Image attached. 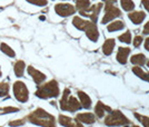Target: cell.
Listing matches in <instances>:
<instances>
[{"label": "cell", "mask_w": 149, "mask_h": 127, "mask_svg": "<svg viewBox=\"0 0 149 127\" xmlns=\"http://www.w3.org/2000/svg\"><path fill=\"white\" fill-rule=\"evenodd\" d=\"M121 15V11L119 10L118 7L112 6V3H107L105 6V15L104 18L101 20V24H108L111 20L116 19L117 17H119Z\"/></svg>", "instance_id": "6"}, {"label": "cell", "mask_w": 149, "mask_h": 127, "mask_svg": "<svg viewBox=\"0 0 149 127\" xmlns=\"http://www.w3.org/2000/svg\"><path fill=\"white\" fill-rule=\"evenodd\" d=\"M110 110H111V108L109 107V106H107L102 102H98L97 105H96V107H95V113H96V116L98 118L104 117L106 112H110Z\"/></svg>", "instance_id": "15"}, {"label": "cell", "mask_w": 149, "mask_h": 127, "mask_svg": "<svg viewBox=\"0 0 149 127\" xmlns=\"http://www.w3.org/2000/svg\"><path fill=\"white\" fill-rule=\"evenodd\" d=\"M130 61L135 66H143L146 63V57L143 54H136L130 58Z\"/></svg>", "instance_id": "23"}, {"label": "cell", "mask_w": 149, "mask_h": 127, "mask_svg": "<svg viewBox=\"0 0 149 127\" xmlns=\"http://www.w3.org/2000/svg\"><path fill=\"white\" fill-rule=\"evenodd\" d=\"M28 1L29 3H32V5H36V6L39 7H44L48 5V0H26Z\"/></svg>", "instance_id": "30"}, {"label": "cell", "mask_w": 149, "mask_h": 127, "mask_svg": "<svg viewBox=\"0 0 149 127\" xmlns=\"http://www.w3.org/2000/svg\"><path fill=\"white\" fill-rule=\"evenodd\" d=\"M143 32V35H149V21L145 25Z\"/></svg>", "instance_id": "34"}, {"label": "cell", "mask_w": 149, "mask_h": 127, "mask_svg": "<svg viewBox=\"0 0 149 127\" xmlns=\"http://www.w3.org/2000/svg\"><path fill=\"white\" fill-rule=\"evenodd\" d=\"M59 104H60V109L61 110L71 112V113H74V112L79 110L81 108L80 102H78L77 98H74V96L70 95V89L69 88H65Z\"/></svg>", "instance_id": "3"}, {"label": "cell", "mask_w": 149, "mask_h": 127, "mask_svg": "<svg viewBox=\"0 0 149 127\" xmlns=\"http://www.w3.org/2000/svg\"><path fill=\"white\" fill-rule=\"evenodd\" d=\"M116 46V41L115 39H107L104 45H102V52L106 56H110L113 51V48Z\"/></svg>", "instance_id": "16"}, {"label": "cell", "mask_w": 149, "mask_h": 127, "mask_svg": "<svg viewBox=\"0 0 149 127\" xmlns=\"http://www.w3.org/2000/svg\"><path fill=\"white\" fill-rule=\"evenodd\" d=\"M90 6V0H76V9L79 10L80 15L85 13Z\"/></svg>", "instance_id": "21"}, {"label": "cell", "mask_w": 149, "mask_h": 127, "mask_svg": "<svg viewBox=\"0 0 149 127\" xmlns=\"http://www.w3.org/2000/svg\"><path fill=\"white\" fill-rule=\"evenodd\" d=\"M147 66H148V67H149V60H148V61H147Z\"/></svg>", "instance_id": "37"}, {"label": "cell", "mask_w": 149, "mask_h": 127, "mask_svg": "<svg viewBox=\"0 0 149 127\" xmlns=\"http://www.w3.org/2000/svg\"><path fill=\"white\" fill-rule=\"evenodd\" d=\"M129 54H130V49L128 47H119L118 51H117V56H116L117 61L119 63H121V65H125L127 63Z\"/></svg>", "instance_id": "12"}, {"label": "cell", "mask_w": 149, "mask_h": 127, "mask_svg": "<svg viewBox=\"0 0 149 127\" xmlns=\"http://www.w3.org/2000/svg\"><path fill=\"white\" fill-rule=\"evenodd\" d=\"M104 2H106V3H113V2H116L117 0H102Z\"/></svg>", "instance_id": "36"}, {"label": "cell", "mask_w": 149, "mask_h": 127, "mask_svg": "<svg viewBox=\"0 0 149 127\" xmlns=\"http://www.w3.org/2000/svg\"><path fill=\"white\" fill-rule=\"evenodd\" d=\"M25 69H26V63L24 60H18V61H16L15 65H13V71H15V75L17 77L24 76Z\"/></svg>", "instance_id": "18"}, {"label": "cell", "mask_w": 149, "mask_h": 127, "mask_svg": "<svg viewBox=\"0 0 149 127\" xmlns=\"http://www.w3.org/2000/svg\"><path fill=\"white\" fill-rule=\"evenodd\" d=\"M134 46L136 47V48H138L140 45H141V43H143V37L141 36H136L135 38H134Z\"/></svg>", "instance_id": "32"}, {"label": "cell", "mask_w": 149, "mask_h": 127, "mask_svg": "<svg viewBox=\"0 0 149 127\" xmlns=\"http://www.w3.org/2000/svg\"><path fill=\"white\" fill-rule=\"evenodd\" d=\"M9 94V84L7 82L0 83V97H6Z\"/></svg>", "instance_id": "27"}, {"label": "cell", "mask_w": 149, "mask_h": 127, "mask_svg": "<svg viewBox=\"0 0 149 127\" xmlns=\"http://www.w3.org/2000/svg\"><path fill=\"white\" fill-rule=\"evenodd\" d=\"M132 73H134L137 77H139L140 79L146 80V82H149V73L143 71L139 66H135V67H132Z\"/></svg>", "instance_id": "22"}, {"label": "cell", "mask_w": 149, "mask_h": 127, "mask_svg": "<svg viewBox=\"0 0 149 127\" xmlns=\"http://www.w3.org/2000/svg\"><path fill=\"white\" fill-rule=\"evenodd\" d=\"M27 71H28V74H29L30 77L32 78V80L37 84V85H41V84L46 80V78H47L44 73H41V71L37 70L36 68H33L32 66H29V67L27 68Z\"/></svg>", "instance_id": "10"}, {"label": "cell", "mask_w": 149, "mask_h": 127, "mask_svg": "<svg viewBox=\"0 0 149 127\" xmlns=\"http://www.w3.org/2000/svg\"><path fill=\"white\" fill-rule=\"evenodd\" d=\"M135 117H136L137 119H138V121L141 123V125L149 127V117H146V116H141V115L137 114V113H135Z\"/></svg>", "instance_id": "29"}, {"label": "cell", "mask_w": 149, "mask_h": 127, "mask_svg": "<svg viewBox=\"0 0 149 127\" xmlns=\"http://www.w3.org/2000/svg\"><path fill=\"white\" fill-rule=\"evenodd\" d=\"M58 121L59 124L61 126H68V127H81V123H79L78 121H74L72 118H70L68 116H65V115H59L58 117Z\"/></svg>", "instance_id": "11"}, {"label": "cell", "mask_w": 149, "mask_h": 127, "mask_svg": "<svg viewBox=\"0 0 149 127\" xmlns=\"http://www.w3.org/2000/svg\"><path fill=\"white\" fill-rule=\"evenodd\" d=\"M20 109L18 107H13V106H7V107L0 108V115L5 114H13V113H17Z\"/></svg>", "instance_id": "26"}, {"label": "cell", "mask_w": 149, "mask_h": 127, "mask_svg": "<svg viewBox=\"0 0 149 127\" xmlns=\"http://www.w3.org/2000/svg\"><path fill=\"white\" fill-rule=\"evenodd\" d=\"M129 123L130 121L120 110H110L105 118V125L107 126H125L129 125Z\"/></svg>", "instance_id": "4"}, {"label": "cell", "mask_w": 149, "mask_h": 127, "mask_svg": "<svg viewBox=\"0 0 149 127\" xmlns=\"http://www.w3.org/2000/svg\"><path fill=\"white\" fill-rule=\"evenodd\" d=\"M120 5H121V8L127 13L135 9V2L132 0H120Z\"/></svg>", "instance_id": "24"}, {"label": "cell", "mask_w": 149, "mask_h": 127, "mask_svg": "<svg viewBox=\"0 0 149 127\" xmlns=\"http://www.w3.org/2000/svg\"><path fill=\"white\" fill-rule=\"evenodd\" d=\"M60 94L59 85L56 80H50L48 83L44 84L41 86H38V89L36 90L35 95L38 98L41 99H48V98H56Z\"/></svg>", "instance_id": "2"}, {"label": "cell", "mask_w": 149, "mask_h": 127, "mask_svg": "<svg viewBox=\"0 0 149 127\" xmlns=\"http://www.w3.org/2000/svg\"><path fill=\"white\" fill-rule=\"evenodd\" d=\"M88 24H89V21H88V20L82 19V18L77 17V16L74 17V19H72V25H74L77 29H79V30H85Z\"/></svg>", "instance_id": "20"}, {"label": "cell", "mask_w": 149, "mask_h": 127, "mask_svg": "<svg viewBox=\"0 0 149 127\" xmlns=\"http://www.w3.org/2000/svg\"><path fill=\"white\" fill-rule=\"evenodd\" d=\"M76 121L79 123H85V124H93L96 121V117L95 115L91 113H79L76 116Z\"/></svg>", "instance_id": "13"}, {"label": "cell", "mask_w": 149, "mask_h": 127, "mask_svg": "<svg viewBox=\"0 0 149 127\" xmlns=\"http://www.w3.org/2000/svg\"><path fill=\"white\" fill-rule=\"evenodd\" d=\"M1 75H2V74H1V69H0V77H1Z\"/></svg>", "instance_id": "38"}, {"label": "cell", "mask_w": 149, "mask_h": 127, "mask_svg": "<svg viewBox=\"0 0 149 127\" xmlns=\"http://www.w3.org/2000/svg\"><path fill=\"white\" fill-rule=\"evenodd\" d=\"M78 97H79V100H80L81 107L86 108V109L91 107V99H90V97L86 93L79 90L78 91Z\"/></svg>", "instance_id": "17"}, {"label": "cell", "mask_w": 149, "mask_h": 127, "mask_svg": "<svg viewBox=\"0 0 149 127\" xmlns=\"http://www.w3.org/2000/svg\"><path fill=\"white\" fill-rule=\"evenodd\" d=\"M27 119L33 125L38 126H56V119L51 114L42 108H37L27 116Z\"/></svg>", "instance_id": "1"}, {"label": "cell", "mask_w": 149, "mask_h": 127, "mask_svg": "<svg viewBox=\"0 0 149 127\" xmlns=\"http://www.w3.org/2000/svg\"><path fill=\"white\" fill-rule=\"evenodd\" d=\"M55 11L60 17H69L76 13V7L71 3H57L55 6Z\"/></svg>", "instance_id": "7"}, {"label": "cell", "mask_w": 149, "mask_h": 127, "mask_svg": "<svg viewBox=\"0 0 149 127\" xmlns=\"http://www.w3.org/2000/svg\"><path fill=\"white\" fill-rule=\"evenodd\" d=\"M126 25H125L124 21H121V20H116V21H112L110 22L108 27H107V30L109 32H113V31H118V30H121V29H124Z\"/></svg>", "instance_id": "19"}, {"label": "cell", "mask_w": 149, "mask_h": 127, "mask_svg": "<svg viewBox=\"0 0 149 127\" xmlns=\"http://www.w3.org/2000/svg\"><path fill=\"white\" fill-rule=\"evenodd\" d=\"M13 95L15 98L20 103H26L29 99V90L24 82L17 80L13 84Z\"/></svg>", "instance_id": "5"}, {"label": "cell", "mask_w": 149, "mask_h": 127, "mask_svg": "<svg viewBox=\"0 0 149 127\" xmlns=\"http://www.w3.org/2000/svg\"><path fill=\"white\" fill-rule=\"evenodd\" d=\"M84 31L86 32V36L88 37V39H90L93 43H96L99 39V31H98V28L96 26V22L89 21V24L87 25L86 29Z\"/></svg>", "instance_id": "9"}, {"label": "cell", "mask_w": 149, "mask_h": 127, "mask_svg": "<svg viewBox=\"0 0 149 127\" xmlns=\"http://www.w3.org/2000/svg\"><path fill=\"white\" fill-rule=\"evenodd\" d=\"M128 17L132 21V24L139 25V24H141L143 20H145L146 13H143V11H132V13H130L128 15Z\"/></svg>", "instance_id": "14"}, {"label": "cell", "mask_w": 149, "mask_h": 127, "mask_svg": "<svg viewBox=\"0 0 149 127\" xmlns=\"http://www.w3.org/2000/svg\"><path fill=\"white\" fill-rule=\"evenodd\" d=\"M141 5L149 13V0H141Z\"/></svg>", "instance_id": "33"}, {"label": "cell", "mask_w": 149, "mask_h": 127, "mask_svg": "<svg viewBox=\"0 0 149 127\" xmlns=\"http://www.w3.org/2000/svg\"><path fill=\"white\" fill-rule=\"evenodd\" d=\"M24 124H25L24 119H17V121H11L8 123L9 126H21V125H24Z\"/></svg>", "instance_id": "31"}, {"label": "cell", "mask_w": 149, "mask_h": 127, "mask_svg": "<svg viewBox=\"0 0 149 127\" xmlns=\"http://www.w3.org/2000/svg\"><path fill=\"white\" fill-rule=\"evenodd\" d=\"M145 49L149 51V37L146 38V40H145Z\"/></svg>", "instance_id": "35"}, {"label": "cell", "mask_w": 149, "mask_h": 127, "mask_svg": "<svg viewBox=\"0 0 149 127\" xmlns=\"http://www.w3.org/2000/svg\"><path fill=\"white\" fill-rule=\"evenodd\" d=\"M0 50L2 51L5 55H7V56H9V57H11V58H13L16 56V52L13 50V48L9 47V46L7 44H5V43L0 44Z\"/></svg>", "instance_id": "25"}, {"label": "cell", "mask_w": 149, "mask_h": 127, "mask_svg": "<svg viewBox=\"0 0 149 127\" xmlns=\"http://www.w3.org/2000/svg\"><path fill=\"white\" fill-rule=\"evenodd\" d=\"M102 8V3H96V5H93L88 8L85 13H82L81 15L85 16V17H89L93 22H96L97 19H98V16H99V13Z\"/></svg>", "instance_id": "8"}, {"label": "cell", "mask_w": 149, "mask_h": 127, "mask_svg": "<svg viewBox=\"0 0 149 127\" xmlns=\"http://www.w3.org/2000/svg\"><path fill=\"white\" fill-rule=\"evenodd\" d=\"M119 41L125 43V44H130L131 43V32L130 31H126L123 35L119 36Z\"/></svg>", "instance_id": "28"}]
</instances>
